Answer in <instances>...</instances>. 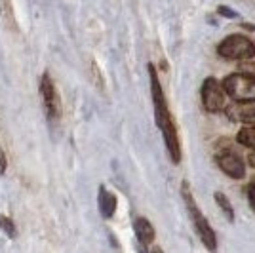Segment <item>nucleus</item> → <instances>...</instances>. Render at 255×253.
Instances as JSON below:
<instances>
[{
    "mask_svg": "<svg viewBox=\"0 0 255 253\" xmlns=\"http://www.w3.org/2000/svg\"><path fill=\"white\" fill-rule=\"evenodd\" d=\"M149 76H150V94H152L156 126L160 127V131L164 135V143H166V148H168V154H170L171 162L173 164H179L181 145H179V135H177V127H175L173 116H171L170 109H168V101H166L164 90L160 86L158 73H156V69H154L152 63H149Z\"/></svg>",
    "mask_w": 255,
    "mask_h": 253,
    "instance_id": "f257e3e1",
    "label": "nucleus"
},
{
    "mask_svg": "<svg viewBox=\"0 0 255 253\" xmlns=\"http://www.w3.org/2000/svg\"><path fill=\"white\" fill-rule=\"evenodd\" d=\"M181 194H183L185 206H187V210H189V215H191L192 223H194V229H196V232H198V236H200L202 244L210 250V252H215V250H217V238H215V232H213V229L210 227L208 219L202 215V211L198 210L196 200H194V196H192L191 187H189V183H187V181H183V185H181Z\"/></svg>",
    "mask_w": 255,
    "mask_h": 253,
    "instance_id": "f03ea898",
    "label": "nucleus"
},
{
    "mask_svg": "<svg viewBox=\"0 0 255 253\" xmlns=\"http://www.w3.org/2000/svg\"><path fill=\"white\" fill-rule=\"evenodd\" d=\"M227 94L240 103H255V76L246 73L229 74L223 80Z\"/></svg>",
    "mask_w": 255,
    "mask_h": 253,
    "instance_id": "7ed1b4c3",
    "label": "nucleus"
},
{
    "mask_svg": "<svg viewBox=\"0 0 255 253\" xmlns=\"http://www.w3.org/2000/svg\"><path fill=\"white\" fill-rule=\"evenodd\" d=\"M217 52H219V55H223L225 59L244 61V59H252L255 55V44L246 36L231 34L219 44Z\"/></svg>",
    "mask_w": 255,
    "mask_h": 253,
    "instance_id": "20e7f679",
    "label": "nucleus"
},
{
    "mask_svg": "<svg viewBox=\"0 0 255 253\" xmlns=\"http://www.w3.org/2000/svg\"><path fill=\"white\" fill-rule=\"evenodd\" d=\"M40 97H42L46 116L53 122H57L63 115V107H61V97L57 94V88L50 73H44L40 78Z\"/></svg>",
    "mask_w": 255,
    "mask_h": 253,
    "instance_id": "39448f33",
    "label": "nucleus"
},
{
    "mask_svg": "<svg viewBox=\"0 0 255 253\" xmlns=\"http://www.w3.org/2000/svg\"><path fill=\"white\" fill-rule=\"evenodd\" d=\"M227 90L215 78H206L202 84V103L208 113H221L227 109Z\"/></svg>",
    "mask_w": 255,
    "mask_h": 253,
    "instance_id": "423d86ee",
    "label": "nucleus"
},
{
    "mask_svg": "<svg viewBox=\"0 0 255 253\" xmlns=\"http://www.w3.org/2000/svg\"><path fill=\"white\" fill-rule=\"evenodd\" d=\"M217 166L223 169L225 173L233 179H242L246 173L244 162L240 160V156H236L233 152H223L217 156Z\"/></svg>",
    "mask_w": 255,
    "mask_h": 253,
    "instance_id": "0eeeda50",
    "label": "nucleus"
},
{
    "mask_svg": "<svg viewBox=\"0 0 255 253\" xmlns=\"http://www.w3.org/2000/svg\"><path fill=\"white\" fill-rule=\"evenodd\" d=\"M227 116L236 122H244L250 126H255V103H240L236 101L234 105L227 107Z\"/></svg>",
    "mask_w": 255,
    "mask_h": 253,
    "instance_id": "6e6552de",
    "label": "nucleus"
},
{
    "mask_svg": "<svg viewBox=\"0 0 255 253\" xmlns=\"http://www.w3.org/2000/svg\"><path fill=\"white\" fill-rule=\"evenodd\" d=\"M97 204H99V211H101L103 219H111L115 215V211H117V196L113 192H109L105 187H99Z\"/></svg>",
    "mask_w": 255,
    "mask_h": 253,
    "instance_id": "1a4fd4ad",
    "label": "nucleus"
},
{
    "mask_svg": "<svg viewBox=\"0 0 255 253\" xmlns=\"http://www.w3.org/2000/svg\"><path fill=\"white\" fill-rule=\"evenodd\" d=\"M133 231H135L137 240L143 246H149L154 240V229H152V225L149 223V219H145V217H137L133 221Z\"/></svg>",
    "mask_w": 255,
    "mask_h": 253,
    "instance_id": "9d476101",
    "label": "nucleus"
},
{
    "mask_svg": "<svg viewBox=\"0 0 255 253\" xmlns=\"http://www.w3.org/2000/svg\"><path fill=\"white\" fill-rule=\"evenodd\" d=\"M0 19L2 25L8 29V31H17V25H15V17H13V10H11V2L10 0H0Z\"/></svg>",
    "mask_w": 255,
    "mask_h": 253,
    "instance_id": "9b49d317",
    "label": "nucleus"
},
{
    "mask_svg": "<svg viewBox=\"0 0 255 253\" xmlns=\"http://www.w3.org/2000/svg\"><path fill=\"white\" fill-rule=\"evenodd\" d=\"M215 202L219 204V208L225 211V215H227V219L229 221H234V210H233V204L231 200L225 196L223 192H215Z\"/></svg>",
    "mask_w": 255,
    "mask_h": 253,
    "instance_id": "f8f14e48",
    "label": "nucleus"
},
{
    "mask_svg": "<svg viewBox=\"0 0 255 253\" xmlns=\"http://www.w3.org/2000/svg\"><path fill=\"white\" fill-rule=\"evenodd\" d=\"M238 143H242L244 147H254L255 148V126L240 129V131H238Z\"/></svg>",
    "mask_w": 255,
    "mask_h": 253,
    "instance_id": "ddd939ff",
    "label": "nucleus"
},
{
    "mask_svg": "<svg viewBox=\"0 0 255 253\" xmlns=\"http://www.w3.org/2000/svg\"><path fill=\"white\" fill-rule=\"evenodd\" d=\"M90 74H92V82L96 88L99 90H105V80H103V74H101V69H99V65L96 61H92L90 65Z\"/></svg>",
    "mask_w": 255,
    "mask_h": 253,
    "instance_id": "4468645a",
    "label": "nucleus"
},
{
    "mask_svg": "<svg viewBox=\"0 0 255 253\" xmlns=\"http://www.w3.org/2000/svg\"><path fill=\"white\" fill-rule=\"evenodd\" d=\"M0 229L8 232V236H10V238H15V234H17V232H15V225L11 223V219L4 217V215H0Z\"/></svg>",
    "mask_w": 255,
    "mask_h": 253,
    "instance_id": "2eb2a0df",
    "label": "nucleus"
},
{
    "mask_svg": "<svg viewBox=\"0 0 255 253\" xmlns=\"http://www.w3.org/2000/svg\"><path fill=\"white\" fill-rule=\"evenodd\" d=\"M6 168H8V158H6L4 148H0V175L6 173Z\"/></svg>",
    "mask_w": 255,
    "mask_h": 253,
    "instance_id": "dca6fc26",
    "label": "nucleus"
},
{
    "mask_svg": "<svg viewBox=\"0 0 255 253\" xmlns=\"http://www.w3.org/2000/svg\"><path fill=\"white\" fill-rule=\"evenodd\" d=\"M248 198H250V204H252V208L255 210V185H252V187L248 189Z\"/></svg>",
    "mask_w": 255,
    "mask_h": 253,
    "instance_id": "f3484780",
    "label": "nucleus"
},
{
    "mask_svg": "<svg viewBox=\"0 0 255 253\" xmlns=\"http://www.w3.org/2000/svg\"><path fill=\"white\" fill-rule=\"evenodd\" d=\"M219 13H221V15H227V17H234V15H236L234 11H231L229 8H225V6H221V8H219Z\"/></svg>",
    "mask_w": 255,
    "mask_h": 253,
    "instance_id": "a211bd4d",
    "label": "nucleus"
},
{
    "mask_svg": "<svg viewBox=\"0 0 255 253\" xmlns=\"http://www.w3.org/2000/svg\"><path fill=\"white\" fill-rule=\"evenodd\" d=\"M250 164H252V166L255 168V148H254V152L250 154Z\"/></svg>",
    "mask_w": 255,
    "mask_h": 253,
    "instance_id": "6ab92c4d",
    "label": "nucleus"
},
{
    "mask_svg": "<svg viewBox=\"0 0 255 253\" xmlns=\"http://www.w3.org/2000/svg\"><path fill=\"white\" fill-rule=\"evenodd\" d=\"M149 253H164V252H162V250H160V248H152V250H150Z\"/></svg>",
    "mask_w": 255,
    "mask_h": 253,
    "instance_id": "aec40b11",
    "label": "nucleus"
},
{
    "mask_svg": "<svg viewBox=\"0 0 255 253\" xmlns=\"http://www.w3.org/2000/svg\"><path fill=\"white\" fill-rule=\"evenodd\" d=\"M0 148H2V147H0Z\"/></svg>",
    "mask_w": 255,
    "mask_h": 253,
    "instance_id": "412c9836",
    "label": "nucleus"
}]
</instances>
